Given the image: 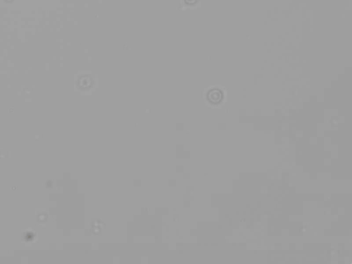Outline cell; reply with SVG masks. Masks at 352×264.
I'll return each mask as SVG.
<instances>
[{
    "label": "cell",
    "instance_id": "6da1fadb",
    "mask_svg": "<svg viewBox=\"0 0 352 264\" xmlns=\"http://www.w3.org/2000/svg\"><path fill=\"white\" fill-rule=\"evenodd\" d=\"M208 97L210 101L217 102L221 100L222 93L219 89H212L208 92Z\"/></svg>",
    "mask_w": 352,
    "mask_h": 264
}]
</instances>
